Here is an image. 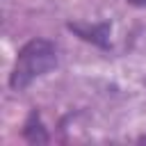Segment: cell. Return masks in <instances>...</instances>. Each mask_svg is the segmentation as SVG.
Returning <instances> with one entry per match:
<instances>
[{
  "label": "cell",
  "instance_id": "obj_1",
  "mask_svg": "<svg viewBox=\"0 0 146 146\" xmlns=\"http://www.w3.org/2000/svg\"><path fill=\"white\" fill-rule=\"evenodd\" d=\"M59 62V50L57 43L46 39V36H32L27 39L14 59V66L9 71V89L11 91H23L27 89L36 78L50 73Z\"/></svg>",
  "mask_w": 146,
  "mask_h": 146
},
{
  "label": "cell",
  "instance_id": "obj_2",
  "mask_svg": "<svg viewBox=\"0 0 146 146\" xmlns=\"http://www.w3.org/2000/svg\"><path fill=\"white\" fill-rule=\"evenodd\" d=\"M66 30L73 32L75 36H80L82 41L100 48V50H110L112 48V41H110V34H112V23L110 21H68L66 23Z\"/></svg>",
  "mask_w": 146,
  "mask_h": 146
},
{
  "label": "cell",
  "instance_id": "obj_3",
  "mask_svg": "<svg viewBox=\"0 0 146 146\" xmlns=\"http://www.w3.org/2000/svg\"><path fill=\"white\" fill-rule=\"evenodd\" d=\"M23 139L30 141V144H48L50 141V135H48V130H46L36 107L30 110V114H27V119L23 123Z\"/></svg>",
  "mask_w": 146,
  "mask_h": 146
},
{
  "label": "cell",
  "instance_id": "obj_4",
  "mask_svg": "<svg viewBox=\"0 0 146 146\" xmlns=\"http://www.w3.org/2000/svg\"><path fill=\"white\" fill-rule=\"evenodd\" d=\"M128 5H132V7H139V9H146V0H125Z\"/></svg>",
  "mask_w": 146,
  "mask_h": 146
}]
</instances>
